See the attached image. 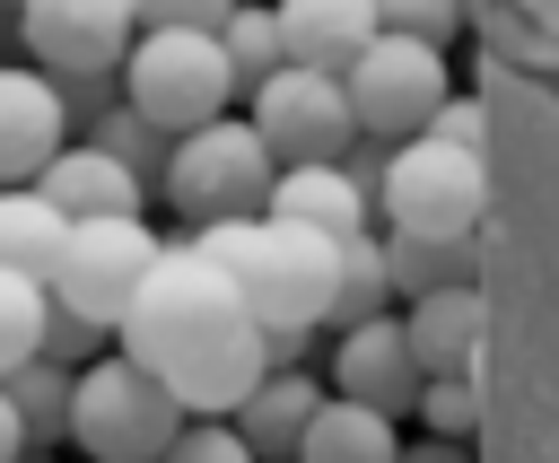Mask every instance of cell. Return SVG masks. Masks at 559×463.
Returning <instances> with one entry per match:
<instances>
[{
    "instance_id": "cell-2",
    "label": "cell",
    "mask_w": 559,
    "mask_h": 463,
    "mask_svg": "<svg viewBox=\"0 0 559 463\" xmlns=\"http://www.w3.org/2000/svg\"><path fill=\"white\" fill-rule=\"evenodd\" d=\"M201 262H218L227 271V288L245 297V314L262 323V332H314L323 323V306H332V262H341V245L332 236H314V227H297V218H271V210H253V218H218V227H192L183 236Z\"/></svg>"
},
{
    "instance_id": "cell-8",
    "label": "cell",
    "mask_w": 559,
    "mask_h": 463,
    "mask_svg": "<svg viewBox=\"0 0 559 463\" xmlns=\"http://www.w3.org/2000/svg\"><path fill=\"white\" fill-rule=\"evenodd\" d=\"M166 253V236L148 227V218H70V236H61V262H52V297L61 306H79L87 323H122V306H131V288L148 280V262Z\"/></svg>"
},
{
    "instance_id": "cell-23",
    "label": "cell",
    "mask_w": 559,
    "mask_h": 463,
    "mask_svg": "<svg viewBox=\"0 0 559 463\" xmlns=\"http://www.w3.org/2000/svg\"><path fill=\"white\" fill-rule=\"evenodd\" d=\"M218 52H227V70H236V96L245 87H262L288 52H280V17H271V0H236L227 17H218Z\"/></svg>"
},
{
    "instance_id": "cell-29",
    "label": "cell",
    "mask_w": 559,
    "mask_h": 463,
    "mask_svg": "<svg viewBox=\"0 0 559 463\" xmlns=\"http://www.w3.org/2000/svg\"><path fill=\"white\" fill-rule=\"evenodd\" d=\"M157 463H253V446L236 437V419H183Z\"/></svg>"
},
{
    "instance_id": "cell-6",
    "label": "cell",
    "mask_w": 559,
    "mask_h": 463,
    "mask_svg": "<svg viewBox=\"0 0 559 463\" xmlns=\"http://www.w3.org/2000/svg\"><path fill=\"white\" fill-rule=\"evenodd\" d=\"M480 201H489V157L480 149H454V140H393L384 149V175H376V210L393 236H472L480 227Z\"/></svg>"
},
{
    "instance_id": "cell-4",
    "label": "cell",
    "mask_w": 559,
    "mask_h": 463,
    "mask_svg": "<svg viewBox=\"0 0 559 463\" xmlns=\"http://www.w3.org/2000/svg\"><path fill=\"white\" fill-rule=\"evenodd\" d=\"M183 428V402L122 349L70 367V446L87 463H157Z\"/></svg>"
},
{
    "instance_id": "cell-16",
    "label": "cell",
    "mask_w": 559,
    "mask_h": 463,
    "mask_svg": "<svg viewBox=\"0 0 559 463\" xmlns=\"http://www.w3.org/2000/svg\"><path fill=\"white\" fill-rule=\"evenodd\" d=\"M323 393H332V384H323L314 367H262V384H253V393H245L227 419H236V437L253 446V463H288Z\"/></svg>"
},
{
    "instance_id": "cell-19",
    "label": "cell",
    "mask_w": 559,
    "mask_h": 463,
    "mask_svg": "<svg viewBox=\"0 0 559 463\" xmlns=\"http://www.w3.org/2000/svg\"><path fill=\"white\" fill-rule=\"evenodd\" d=\"M61 236H70V218H61V210H52L35 183H0V262H9V271L52 280Z\"/></svg>"
},
{
    "instance_id": "cell-21",
    "label": "cell",
    "mask_w": 559,
    "mask_h": 463,
    "mask_svg": "<svg viewBox=\"0 0 559 463\" xmlns=\"http://www.w3.org/2000/svg\"><path fill=\"white\" fill-rule=\"evenodd\" d=\"M384 245V288L411 306V297H428V288H454V280H472V236H454V245H437V236H376Z\"/></svg>"
},
{
    "instance_id": "cell-9",
    "label": "cell",
    "mask_w": 559,
    "mask_h": 463,
    "mask_svg": "<svg viewBox=\"0 0 559 463\" xmlns=\"http://www.w3.org/2000/svg\"><path fill=\"white\" fill-rule=\"evenodd\" d=\"M245 105H253L245 122L262 131V149H271L280 166H323V157H341V149L358 140L341 79H332V70H306V61H280L262 87H245Z\"/></svg>"
},
{
    "instance_id": "cell-14",
    "label": "cell",
    "mask_w": 559,
    "mask_h": 463,
    "mask_svg": "<svg viewBox=\"0 0 559 463\" xmlns=\"http://www.w3.org/2000/svg\"><path fill=\"white\" fill-rule=\"evenodd\" d=\"M480 332H489V306H480V288H472V280L428 288V297H411V306H402V341H411L419 376H472Z\"/></svg>"
},
{
    "instance_id": "cell-3",
    "label": "cell",
    "mask_w": 559,
    "mask_h": 463,
    "mask_svg": "<svg viewBox=\"0 0 559 463\" xmlns=\"http://www.w3.org/2000/svg\"><path fill=\"white\" fill-rule=\"evenodd\" d=\"M271 175H280V157L262 149V131L245 114H210L166 140L157 201H175L183 227H218V218H253L271 201Z\"/></svg>"
},
{
    "instance_id": "cell-7",
    "label": "cell",
    "mask_w": 559,
    "mask_h": 463,
    "mask_svg": "<svg viewBox=\"0 0 559 463\" xmlns=\"http://www.w3.org/2000/svg\"><path fill=\"white\" fill-rule=\"evenodd\" d=\"M341 96H349V122L358 140H419L428 114L454 96V70L437 44H411V35H376L349 70H341Z\"/></svg>"
},
{
    "instance_id": "cell-35",
    "label": "cell",
    "mask_w": 559,
    "mask_h": 463,
    "mask_svg": "<svg viewBox=\"0 0 559 463\" xmlns=\"http://www.w3.org/2000/svg\"><path fill=\"white\" fill-rule=\"evenodd\" d=\"M0 9H17V0H0Z\"/></svg>"
},
{
    "instance_id": "cell-31",
    "label": "cell",
    "mask_w": 559,
    "mask_h": 463,
    "mask_svg": "<svg viewBox=\"0 0 559 463\" xmlns=\"http://www.w3.org/2000/svg\"><path fill=\"white\" fill-rule=\"evenodd\" d=\"M236 0H131L140 26H218Z\"/></svg>"
},
{
    "instance_id": "cell-34",
    "label": "cell",
    "mask_w": 559,
    "mask_h": 463,
    "mask_svg": "<svg viewBox=\"0 0 559 463\" xmlns=\"http://www.w3.org/2000/svg\"><path fill=\"white\" fill-rule=\"evenodd\" d=\"M17 463H44V454H17Z\"/></svg>"
},
{
    "instance_id": "cell-15",
    "label": "cell",
    "mask_w": 559,
    "mask_h": 463,
    "mask_svg": "<svg viewBox=\"0 0 559 463\" xmlns=\"http://www.w3.org/2000/svg\"><path fill=\"white\" fill-rule=\"evenodd\" d=\"M262 210H271V218H297V227H314V236H332V245H349V236L376 227V201L349 183L341 157H323V166H280Z\"/></svg>"
},
{
    "instance_id": "cell-24",
    "label": "cell",
    "mask_w": 559,
    "mask_h": 463,
    "mask_svg": "<svg viewBox=\"0 0 559 463\" xmlns=\"http://www.w3.org/2000/svg\"><path fill=\"white\" fill-rule=\"evenodd\" d=\"M70 140H96L105 157H122V166H131V175L157 192V166H166V131H157V122H140L131 105H105V114H96L87 131H70Z\"/></svg>"
},
{
    "instance_id": "cell-13",
    "label": "cell",
    "mask_w": 559,
    "mask_h": 463,
    "mask_svg": "<svg viewBox=\"0 0 559 463\" xmlns=\"http://www.w3.org/2000/svg\"><path fill=\"white\" fill-rule=\"evenodd\" d=\"M70 140V114L35 61H0V183H35L44 157Z\"/></svg>"
},
{
    "instance_id": "cell-27",
    "label": "cell",
    "mask_w": 559,
    "mask_h": 463,
    "mask_svg": "<svg viewBox=\"0 0 559 463\" xmlns=\"http://www.w3.org/2000/svg\"><path fill=\"white\" fill-rule=\"evenodd\" d=\"M419 428L472 446V428H480V384H472V376H428V384H419Z\"/></svg>"
},
{
    "instance_id": "cell-17",
    "label": "cell",
    "mask_w": 559,
    "mask_h": 463,
    "mask_svg": "<svg viewBox=\"0 0 559 463\" xmlns=\"http://www.w3.org/2000/svg\"><path fill=\"white\" fill-rule=\"evenodd\" d=\"M271 17H280V52L306 61V70H332V79L376 44L367 0H271Z\"/></svg>"
},
{
    "instance_id": "cell-18",
    "label": "cell",
    "mask_w": 559,
    "mask_h": 463,
    "mask_svg": "<svg viewBox=\"0 0 559 463\" xmlns=\"http://www.w3.org/2000/svg\"><path fill=\"white\" fill-rule=\"evenodd\" d=\"M393 454H402V428H393L384 411H367V402H349V393H323L288 463H393Z\"/></svg>"
},
{
    "instance_id": "cell-1",
    "label": "cell",
    "mask_w": 559,
    "mask_h": 463,
    "mask_svg": "<svg viewBox=\"0 0 559 463\" xmlns=\"http://www.w3.org/2000/svg\"><path fill=\"white\" fill-rule=\"evenodd\" d=\"M114 349L140 358L183 402V419H227L262 384V323L245 314V297L227 288V271L201 262L183 236H166V253L131 288V306L114 323Z\"/></svg>"
},
{
    "instance_id": "cell-28",
    "label": "cell",
    "mask_w": 559,
    "mask_h": 463,
    "mask_svg": "<svg viewBox=\"0 0 559 463\" xmlns=\"http://www.w3.org/2000/svg\"><path fill=\"white\" fill-rule=\"evenodd\" d=\"M376 9V35H411V44H454V26H463V0H367Z\"/></svg>"
},
{
    "instance_id": "cell-26",
    "label": "cell",
    "mask_w": 559,
    "mask_h": 463,
    "mask_svg": "<svg viewBox=\"0 0 559 463\" xmlns=\"http://www.w3.org/2000/svg\"><path fill=\"white\" fill-rule=\"evenodd\" d=\"M105 349H114L105 323H87L79 306L44 297V341H35V358H52V367H87V358H105Z\"/></svg>"
},
{
    "instance_id": "cell-22",
    "label": "cell",
    "mask_w": 559,
    "mask_h": 463,
    "mask_svg": "<svg viewBox=\"0 0 559 463\" xmlns=\"http://www.w3.org/2000/svg\"><path fill=\"white\" fill-rule=\"evenodd\" d=\"M367 314H393V288H384V245H376V227L341 245V262H332V306H323V323L341 332V323H367Z\"/></svg>"
},
{
    "instance_id": "cell-5",
    "label": "cell",
    "mask_w": 559,
    "mask_h": 463,
    "mask_svg": "<svg viewBox=\"0 0 559 463\" xmlns=\"http://www.w3.org/2000/svg\"><path fill=\"white\" fill-rule=\"evenodd\" d=\"M114 79H122V105L140 122H157L166 140L236 105V70L218 52V26H140Z\"/></svg>"
},
{
    "instance_id": "cell-12",
    "label": "cell",
    "mask_w": 559,
    "mask_h": 463,
    "mask_svg": "<svg viewBox=\"0 0 559 463\" xmlns=\"http://www.w3.org/2000/svg\"><path fill=\"white\" fill-rule=\"evenodd\" d=\"M35 192H44L61 218H148V183H140L122 157H105L96 140H61V149L44 157V175H35Z\"/></svg>"
},
{
    "instance_id": "cell-32",
    "label": "cell",
    "mask_w": 559,
    "mask_h": 463,
    "mask_svg": "<svg viewBox=\"0 0 559 463\" xmlns=\"http://www.w3.org/2000/svg\"><path fill=\"white\" fill-rule=\"evenodd\" d=\"M393 463H472V446H454V437H411Z\"/></svg>"
},
{
    "instance_id": "cell-10",
    "label": "cell",
    "mask_w": 559,
    "mask_h": 463,
    "mask_svg": "<svg viewBox=\"0 0 559 463\" xmlns=\"http://www.w3.org/2000/svg\"><path fill=\"white\" fill-rule=\"evenodd\" d=\"M17 44L44 79H96V70H122L140 17L131 0H17Z\"/></svg>"
},
{
    "instance_id": "cell-33",
    "label": "cell",
    "mask_w": 559,
    "mask_h": 463,
    "mask_svg": "<svg viewBox=\"0 0 559 463\" xmlns=\"http://www.w3.org/2000/svg\"><path fill=\"white\" fill-rule=\"evenodd\" d=\"M26 454V428H17V411H9V393H0V463H17Z\"/></svg>"
},
{
    "instance_id": "cell-11",
    "label": "cell",
    "mask_w": 559,
    "mask_h": 463,
    "mask_svg": "<svg viewBox=\"0 0 559 463\" xmlns=\"http://www.w3.org/2000/svg\"><path fill=\"white\" fill-rule=\"evenodd\" d=\"M323 384L349 393V402H367V411H384V419H402V411H419V384L428 376H419V358L402 341V314H367V323H341Z\"/></svg>"
},
{
    "instance_id": "cell-20",
    "label": "cell",
    "mask_w": 559,
    "mask_h": 463,
    "mask_svg": "<svg viewBox=\"0 0 559 463\" xmlns=\"http://www.w3.org/2000/svg\"><path fill=\"white\" fill-rule=\"evenodd\" d=\"M0 393H9L17 428H26V454L70 446V367H52V358H17V367L0 376Z\"/></svg>"
},
{
    "instance_id": "cell-30",
    "label": "cell",
    "mask_w": 559,
    "mask_h": 463,
    "mask_svg": "<svg viewBox=\"0 0 559 463\" xmlns=\"http://www.w3.org/2000/svg\"><path fill=\"white\" fill-rule=\"evenodd\" d=\"M428 140H454V149H480V140H489V114H480L472 96H445V105L428 114Z\"/></svg>"
},
{
    "instance_id": "cell-25",
    "label": "cell",
    "mask_w": 559,
    "mask_h": 463,
    "mask_svg": "<svg viewBox=\"0 0 559 463\" xmlns=\"http://www.w3.org/2000/svg\"><path fill=\"white\" fill-rule=\"evenodd\" d=\"M44 280H26V271H9L0 262V376L17 367V358H35V341H44Z\"/></svg>"
}]
</instances>
